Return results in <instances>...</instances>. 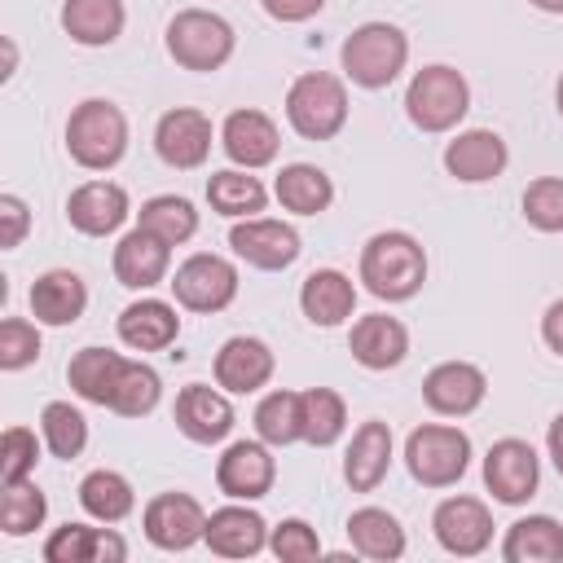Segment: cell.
I'll return each mask as SVG.
<instances>
[{
	"label": "cell",
	"mask_w": 563,
	"mask_h": 563,
	"mask_svg": "<svg viewBox=\"0 0 563 563\" xmlns=\"http://www.w3.org/2000/svg\"><path fill=\"white\" fill-rule=\"evenodd\" d=\"M154 150L167 167H198L211 154V119L202 110H167L154 128Z\"/></svg>",
	"instance_id": "13"
},
{
	"label": "cell",
	"mask_w": 563,
	"mask_h": 563,
	"mask_svg": "<svg viewBox=\"0 0 563 563\" xmlns=\"http://www.w3.org/2000/svg\"><path fill=\"white\" fill-rule=\"evenodd\" d=\"M523 216L532 229L541 233H559L563 229V176H541L523 189Z\"/></svg>",
	"instance_id": "42"
},
{
	"label": "cell",
	"mask_w": 563,
	"mask_h": 563,
	"mask_svg": "<svg viewBox=\"0 0 563 563\" xmlns=\"http://www.w3.org/2000/svg\"><path fill=\"white\" fill-rule=\"evenodd\" d=\"M202 541L220 559H251V554H260L268 545V523L246 506H224V510L207 515Z\"/></svg>",
	"instance_id": "21"
},
{
	"label": "cell",
	"mask_w": 563,
	"mask_h": 563,
	"mask_svg": "<svg viewBox=\"0 0 563 563\" xmlns=\"http://www.w3.org/2000/svg\"><path fill=\"white\" fill-rule=\"evenodd\" d=\"M79 506H84L92 519H101V523H119V519L132 515L136 497H132V484H128L119 471H92V475H84V484H79Z\"/></svg>",
	"instance_id": "35"
},
{
	"label": "cell",
	"mask_w": 563,
	"mask_h": 563,
	"mask_svg": "<svg viewBox=\"0 0 563 563\" xmlns=\"http://www.w3.org/2000/svg\"><path fill=\"white\" fill-rule=\"evenodd\" d=\"M343 422H347V409H343V396H334L330 387H308L299 391V431L308 444L325 449L343 435Z\"/></svg>",
	"instance_id": "34"
},
{
	"label": "cell",
	"mask_w": 563,
	"mask_h": 563,
	"mask_svg": "<svg viewBox=\"0 0 563 563\" xmlns=\"http://www.w3.org/2000/svg\"><path fill=\"white\" fill-rule=\"evenodd\" d=\"M255 431L264 444H290V440H303L299 431V391H268L260 405H255Z\"/></svg>",
	"instance_id": "39"
},
{
	"label": "cell",
	"mask_w": 563,
	"mask_h": 563,
	"mask_svg": "<svg viewBox=\"0 0 563 563\" xmlns=\"http://www.w3.org/2000/svg\"><path fill=\"white\" fill-rule=\"evenodd\" d=\"M167 53L185 70H216L233 53V26L207 9H185L167 22Z\"/></svg>",
	"instance_id": "7"
},
{
	"label": "cell",
	"mask_w": 563,
	"mask_h": 563,
	"mask_svg": "<svg viewBox=\"0 0 563 563\" xmlns=\"http://www.w3.org/2000/svg\"><path fill=\"white\" fill-rule=\"evenodd\" d=\"M123 365H128V356H119V352H110V347H84V352L70 356L66 378H70V387H75L84 400L110 409L114 387H119V378H123Z\"/></svg>",
	"instance_id": "29"
},
{
	"label": "cell",
	"mask_w": 563,
	"mask_h": 563,
	"mask_svg": "<svg viewBox=\"0 0 563 563\" xmlns=\"http://www.w3.org/2000/svg\"><path fill=\"white\" fill-rule=\"evenodd\" d=\"M35 356H40V330L31 321H22V317H9L0 325V365L4 369H22Z\"/></svg>",
	"instance_id": "43"
},
{
	"label": "cell",
	"mask_w": 563,
	"mask_h": 563,
	"mask_svg": "<svg viewBox=\"0 0 563 563\" xmlns=\"http://www.w3.org/2000/svg\"><path fill=\"white\" fill-rule=\"evenodd\" d=\"M541 339H545L550 352L563 356V299H554V303L545 308V317H541Z\"/></svg>",
	"instance_id": "48"
},
{
	"label": "cell",
	"mask_w": 563,
	"mask_h": 563,
	"mask_svg": "<svg viewBox=\"0 0 563 563\" xmlns=\"http://www.w3.org/2000/svg\"><path fill=\"white\" fill-rule=\"evenodd\" d=\"M405 462H409V475L427 488H449L466 475V462H471V440L466 431L457 427H444V422H427L409 435L405 444Z\"/></svg>",
	"instance_id": "6"
},
{
	"label": "cell",
	"mask_w": 563,
	"mask_h": 563,
	"mask_svg": "<svg viewBox=\"0 0 563 563\" xmlns=\"http://www.w3.org/2000/svg\"><path fill=\"white\" fill-rule=\"evenodd\" d=\"M229 246H233L246 264H255V268H268V273H273V268L295 264V255H299V233H295L290 224H282V220L246 216L242 224H233Z\"/></svg>",
	"instance_id": "14"
},
{
	"label": "cell",
	"mask_w": 563,
	"mask_h": 563,
	"mask_svg": "<svg viewBox=\"0 0 563 563\" xmlns=\"http://www.w3.org/2000/svg\"><path fill=\"white\" fill-rule=\"evenodd\" d=\"M431 528H435V541L457 559H471L493 541V515L475 497H444L431 515Z\"/></svg>",
	"instance_id": "10"
},
{
	"label": "cell",
	"mask_w": 563,
	"mask_h": 563,
	"mask_svg": "<svg viewBox=\"0 0 563 563\" xmlns=\"http://www.w3.org/2000/svg\"><path fill=\"white\" fill-rule=\"evenodd\" d=\"M273 479H277V462H273V453H268L264 444H255V440L229 444L224 457H220V466H216V484H220V493L233 497V501H255V497H264V493L273 488Z\"/></svg>",
	"instance_id": "12"
},
{
	"label": "cell",
	"mask_w": 563,
	"mask_h": 563,
	"mask_svg": "<svg viewBox=\"0 0 563 563\" xmlns=\"http://www.w3.org/2000/svg\"><path fill=\"white\" fill-rule=\"evenodd\" d=\"M88 308V290H84V277L70 273V268H53L44 277H35L31 286V312L35 321L44 325H70L79 321Z\"/></svg>",
	"instance_id": "26"
},
{
	"label": "cell",
	"mask_w": 563,
	"mask_h": 563,
	"mask_svg": "<svg viewBox=\"0 0 563 563\" xmlns=\"http://www.w3.org/2000/svg\"><path fill=\"white\" fill-rule=\"evenodd\" d=\"M44 559L48 563H119V559H128V545L110 528L66 523L44 541Z\"/></svg>",
	"instance_id": "24"
},
{
	"label": "cell",
	"mask_w": 563,
	"mask_h": 563,
	"mask_svg": "<svg viewBox=\"0 0 563 563\" xmlns=\"http://www.w3.org/2000/svg\"><path fill=\"white\" fill-rule=\"evenodd\" d=\"M220 141H224V154L246 172L277 158V123L264 110H233L220 128Z\"/></svg>",
	"instance_id": "19"
},
{
	"label": "cell",
	"mask_w": 563,
	"mask_h": 563,
	"mask_svg": "<svg viewBox=\"0 0 563 563\" xmlns=\"http://www.w3.org/2000/svg\"><path fill=\"white\" fill-rule=\"evenodd\" d=\"M347 541H352L356 554L383 559V563H391V559L405 554V528L396 523V515H387V510H378V506H361V510L347 519Z\"/></svg>",
	"instance_id": "32"
},
{
	"label": "cell",
	"mask_w": 563,
	"mask_h": 563,
	"mask_svg": "<svg viewBox=\"0 0 563 563\" xmlns=\"http://www.w3.org/2000/svg\"><path fill=\"white\" fill-rule=\"evenodd\" d=\"M66 150L88 172L114 167L123 158V150H128V119H123V110L110 106V101H97V97L75 106V114L66 123Z\"/></svg>",
	"instance_id": "3"
},
{
	"label": "cell",
	"mask_w": 563,
	"mask_h": 563,
	"mask_svg": "<svg viewBox=\"0 0 563 563\" xmlns=\"http://www.w3.org/2000/svg\"><path fill=\"white\" fill-rule=\"evenodd\" d=\"M321 4H325V0H264L268 18H277V22H308Z\"/></svg>",
	"instance_id": "47"
},
{
	"label": "cell",
	"mask_w": 563,
	"mask_h": 563,
	"mask_svg": "<svg viewBox=\"0 0 563 563\" xmlns=\"http://www.w3.org/2000/svg\"><path fill=\"white\" fill-rule=\"evenodd\" d=\"M299 308L312 325H339L356 308V286L339 268H317V273H308L303 290H299Z\"/></svg>",
	"instance_id": "28"
},
{
	"label": "cell",
	"mask_w": 563,
	"mask_h": 563,
	"mask_svg": "<svg viewBox=\"0 0 563 563\" xmlns=\"http://www.w3.org/2000/svg\"><path fill=\"white\" fill-rule=\"evenodd\" d=\"M40 427H44V444L53 449V457H79L84 444H88V422H84V413H79L75 405H66V400L44 405Z\"/></svg>",
	"instance_id": "40"
},
{
	"label": "cell",
	"mask_w": 563,
	"mask_h": 563,
	"mask_svg": "<svg viewBox=\"0 0 563 563\" xmlns=\"http://www.w3.org/2000/svg\"><path fill=\"white\" fill-rule=\"evenodd\" d=\"M66 216H70V224L79 233L106 238L128 220V194L119 185H110V180H88L66 198Z\"/></svg>",
	"instance_id": "20"
},
{
	"label": "cell",
	"mask_w": 563,
	"mask_h": 563,
	"mask_svg": "<svg viewBox=\"0 0 563 563\" xmlns=\"http://www.w3.org/2000/svg\"><path fill=\"white\" fill-rule=\"evenodd\" d=\"M537 9H545V13H563V0H532Z\"/></svg>",
	"instance_id": "50"
},
{
	"label": "cell",
	"mask_w": 563,
	"mask_h": 563,
	"mask_svg": "<svg viewBox=\"0 0 563 563\" xmlns=\"http://www.w3.org/2000/svg\"><path fill=\"white\" fill-rule=\"evenodd\" d=\"M286 119L299 136L308 141H330L343 123H347V92L334 75L325 70H308L290 84L286 92Z\"/></svg>",
	"instance_id": "5"
},
{
	"label": "cell",
	"mask_w": 563,
	"mask_h": 563,
	"mask_svg": "<svg viewBox=\"0 0 563 563\" xmlns=\"http://www.w3.org/2000/svg\"><path fill=\"white\" fill-rule=\"evenodd\" d=\"M501 554L510 563H554V559H563V523L550 515H528V519L510 523Z\"/></svg>",
	"instance_id": "31"
},
{
	"label": "cell",
	"mask_w": 563,
	"mask_h": 563,
	"mask_svg": "<svg viewBox=\"0 0 563 563\" xmlns=\"http://www.w3.org/2000/svg\"><path fill=\"white\" fill-rule=\"evenodd\" d=\"M347 347H352V356H356L365 369H391V365L405 361V352H409V334H405V325H400L396 317H387V312H369V317H361V321L352 325Z\"/></svg>",
	"instance_id": "25"
},
{
	"label": "cell",
	"mask_w": 563,
	"mask_h": 563,
	"mask_svg": "<svg viewBox=\"0 0 563 563\" xmlns=\"http://www.w3.org/2000/svg\"><path fill=\"white\" fill-rule=\"evenodd\" d=\"M554 101H559V114H563V75H559V88H554Z\"/></svg>",
	"instance_id": "51"
},
{
	"label": "cell",
	"mask_w": 563,
	"mask_h": 563,
	"mask_svg": "<svg viewBox=\"0 0 563 563\" xmlns=\"http://www.w3.org/2000/svg\"><path fill=\"white\" fill-rule=\"evenodd\" d=\"M176 334H180V317L163 299H141L119 312V339L136 352H163L167 343H176Z\"/></svg>",
	"instance_id": "27"
},
{
	"label": "cell",
	"mask_w": 563,
	"mask_h": 563,
	"mask_svg": "<svg viewBox=\"0 0 563 563\" xmlns=\"http://www.w3.org/2000/svg\"><path fill=\"white\" fill-rule=\"evenodd\" d=\"M26 224H31V216H26V202H22L18 194H0V246H4V251L22 246V238H26Z\"/></svg>",
	"instance_id": "46"
},
{
	"label": "cell",
	"mask_w": 563,
	"mask_h": 563,
	"mask_svg": "<svg viewBox=\"0 0 563 563\" xmlns=\"http://www.w3.org/2000/svg\"><path fill=\"white\" fill-rule=\"evenodd\" d=\"M537 479H541V462L532 453L528 440H497L484 457V484L497 501L506 506H523L532 493H537Z\"/></svg>",
	"instance_id": "9"
},
{
	"label": "cell",
	"mask_w": 563,
	"mask_h": 563,
	"mask_svg": "<svg viewBox=\"0 0 563 563\" xmlns=\"http://www.w3.org/2000/svg\"><path fill=\"white\" fill-rule=\"evenodd\" d=\"M484 391H488V378H484V369L471 365V361H444V365H435V369L422 378L427 405H431L435 413H444V418H462V413L479 409Z\"/></svg>",
	"instance_id": "15"
},
{
	"label": "cell",
	"mask_w": 563,
	"mask_h": 563,
	"mask_svg": "<svg viewBox=\"0 0 563 563\" xmlns=\"http://www.w3.org/2000/svg\"><path fill=\"white\" fill-rule=\"evenodd\" d=\"M405 110L422 132H449L471 110V88L453 66H422L405 88Z\"/></svg>",
	"instance_id": "4"
},
{
	"label": "cell",
	"mask_w": 563,
	"mask_h": 563,
	"mask_svg": "<svg viewBox=\"0 0 563 563\" xmlns=\"http://www.w3.org/2000/svg\"><path fill=\"white\" fill-rule=\"evenodd\" d=\"M172 290H176V299L185 303V308H194V312H220V308H229L233 303V295H238V268L224 260V255H189L180 268H176V277H172Z\"/></svg>",
	"instance_id": "8"
},
{
	"label": "cell",
	"mask_w": 563,
	"mask_h": 563,
	"mask_svg": "<svg viewBox=\"0 0 563 563\" xmlns=\"http://www.w3.org/2000/svg\"><path fill=\"white\" fill-rule=\"evenodd\" d=\"M44 515H48V501H44V493H40L31 479H9V484H4V497H0V528H4L9 537L35 532V528L44 523Z\"/></svg>",
	"instance_id": "38"
},
{
	"label": "cell",
	"mask_w": 563,
	"mask_h": 563,
	"mask_svg": "<svg viewBox=\"0 0 563 563\" xmlns=\"http://www.w3.org/2000/svg\"><path fill=\"white\" fill-rule=\"evenodd\" d=\"M273 194H277V202H282L286 211H295V216H317V211L330 207L334 185H330V176H325L321 167H312V163H290V167L277 172Z\"/></svg>",
	"instance_id": "33"
},
{
	"label": "cell",
	"mask_w": 563,
	"mask_h": 563,
	"mask_svg": "<svg viewBox=\"0 0 563 563\" xmlns=\"http://www.w3.org/2000/svg\"><path fill=\"white\" fill-rule=\"evenodd\" d=\"M268 378H273V352H268V343L238 334V339H229L216 352V383L224 391L246 396V391H260Z\"/></svg>",
	"instance_id": "22"
},
{
	"label": "cell",
	"mask_w": 563,
	"mask_h": 563,
	"mask_svg": "<svg viewBox=\"0 0 563 563\" xmlns=\"http://www.w3.org/2000/svg\"><path fill=\"white\" fill-rule=\"evenodd\" d=\"M207 532V510L189 493H158L145 506V537L158 550H189Z\"/></svg>",
	"instance_id": "11"
},
{
	"label": "cell",
	"mask_w": 563,
	"mask_h": 563,
	"mask_svg": "<svg viewBox=\"0 0 563 563\" xmlns=\"http://www.w3.org/2000/svg\"><path fill=\"white\" fill-rule=\"evenodd\" d=\"M405 57H409V40L400 26L391 22H365L356 26L347 40H343V75L361 88H387L400 70H405Z\"/></svg>",
	"instance_id": "2"
},
{
	"label": "cell",
	"mask_w": 563,
	"mask_h": 563,
	"mask_svg": "<svg viewBox=\"0 0 563 563\" xmlns=\"http://www.w3.org/2000/svg\"><path fill=\"white\" fill-rule=\"evenodd\" d=\"M264 185L260 176H246V172H216L207 180V202L220 211V216H255L264 211Z\"/></svg>",
	"instance_id": "36"
},
{
	"label": "cell",
	"mask_w": 563,
	"mask_h": 563,
	"mask_svg": "<svg viewBox=\"0 0 563 563\" xmlns=\"http://www.w3.org/2000/svg\"><path fill=\"white\" fill-rule=\"evenodd\" d=\"M361 282L369 295L378 299H409L418 295V286L427 282V255L418 246V238L387 229L374 233L361 251Z\"/></svg>",
	"instance_id": "1"
},
{
	"label": "cell",
	"mask_w": 563,
	"mask_h": 563,
	"mask_svg": "<svg viewBox=\"0 0 563 563\" xmlns=\"http://www.w3.org/2000/svg\"><path fill=\"white\" fill-rule=\"evenodd\" d=\"M141 229H150L163 242L180 246V242H189L198 233V211L185 198H176V194H158V198H150L141 207Z\"/></svg>",
	"instance_id": "37"
},
{
	"label": "cell",
	"mask_w": 563,
	"mask_h": 563,
	"mask_svg": "<svg viewBox=\"0 0 563 563\" xmlns=\"http://www.w3.org/2000/svg\"><path fill=\"white\" fill-rule=\"evenodd\" d=\"M35 453H40L35 431L9 427L4 440H0V475H4V484H9V479H26V475L35 471Z\"/></svg>",
	"instance_id": "44"
},
{
	"label": "cell",
	"mask_w": 563,
	"mask_h": 563,
	"mask_svg": "<svg viewBox=\"0 0 563 563\" xmlns=\"http://www.w3.org/2000/svg\"><path fill=\"white\" fill-rule=\"evenodd\" d=\"M268 545H273V554L286 559V563H308V559L321 554V541H317V532H312L303 519H286V523H277L273 537H268Z\"/></svg>",
	"instance_id": "45"
},
{
	"label": "cell",
	"mask_w": 563,
	"mask_h": 563,
	"mask_svg": "<svg viewBox=\"0 0 563 563\" xmlns=\"http://www.w3.org/2000/svg\"><path fill=\"white\" fill-rule=\"evenodd\" d=\"M545 444H550V457H554V466H559V475H563V413L550 422V435H545Z\"/></svg>",
	"instance_id": "49"
},
{
	"label": "cell",
	"mask_w": 563,
	"mask_h": 563,
	"mask_svg": "<svg viewBox=\"0 0 563 563\" xmlns=\"http://www.w3.org/2000/svg\"><path fill=\"white\" fill-rule=\"evenodd\" d=\"M158 391H163L158 374H154L150 365H141V361H128V365H123V378H119V387H114L110 409L123 413V418H141V413H150V409L158 405Z\"/></svg>",
	"instance_id": "41"
},
{
	"label": "cell",
	"mask_w": 563,
	"mask_h": 563,
	"mask_svg": "<svg viewBox=\"0 0 563 563\" xmlns=\"http://www.w3.org/2000/svg\"><path fill=\"white\" fill-rule=\"evenodd\" d=\"M62 26L75 44L101 48V44L119 40V31H123V0H66Z\"/></svg>",
	"instance_id": "30"
},
{
	"label": "cell",
	"mask_w": 563,
	"mask_h": 563,
	"mask_svg": "<svg viewBox=\"0 0 563 563\" xmlns=\"http://www.w3.org/2000/svg\"><path fill=\"white\" fill-rule=\"evenodd\" d=\"M391 466V431L387 422H361L352 444H347V457H343V479L352 484V493H374L383 484Z\"/></svg>",
	"instance_id": "23"
},
{
	"label": "cell",
	"mask_w": 563,
	"mask_h": 563,
	"mask_svg": "<svg viewBox=\"0 0 563 563\" xmlns=\"http://www.w3.org/2000/svg\"><path fill=\"white\" fill-rule=\"evenodd\" d=\"M167 264H172V242H163L158 233L150 229H132L119 246H114V277L128 286V290H150L167 277Z\"/></svg>",
	"instance_id": "16"
},
{
	"label": "cell",
	"mask_w": 563,
	"mask_h": 563,
	"mask_svg": "<svg viewBox=\"0 0 563 563\" xmlns=\"http://www.w3.org/2000/svg\"><path fill=\"white\" fill-rule=\"evenodd\" d=\"M176 427L194 440V444H216L233 431V405L207 387V383H189L180 396H176Z\"/></svg>",
	"instance_id": "18"
},
{
	"label": "cell",
	"mask_w": 563,
	"mask_h": 563,
	"mask_svg": "<svg viewBox=\"0 0 563 563\" xmlns=\"http://www.w3.org/2000/svg\"><path fill=\"white\" fill-rule=\"evenodd\" d=\"M506 158H510V154H506V141H501L497 132H488V128H471V132L453 136L449 150H444L449 176H457V180H466V185L497 180L501 167H506Z\"/></svg>",
	"instance_id": "17"
}]
</instances>
